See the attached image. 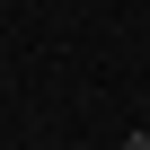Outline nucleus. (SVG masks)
I'll list each match as a JSON object with an SVG mask.
<instances>
[{"label": "nucleus", "mask_w": 150, "mask_h": 150, "mask_svg": "<svg viewBox=\"0 0 150 150\" xmlns=\"http://www.w3.org/2000/svg\"><path fill=\"white\" fill-rule=\"evenodd\" d=\"M124 150H150V132H132V141H124Z\"/></svg>", "instance_id": "obj_1"}]
</instances>
